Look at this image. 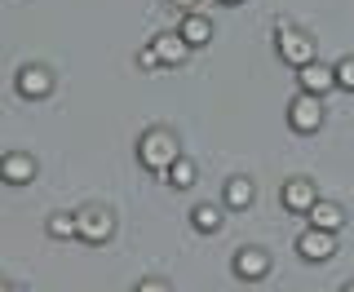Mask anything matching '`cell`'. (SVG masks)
I'll list each match as a JSON object with an SVG mask.
<instances>
[{"label": "cell", "mask_w": 354, "mask_h": 292, "mask_svg": "<svg viewBox=\"0 0 354 292\" xmlns=\"http://www.w3.org/2000/svg\"><path fill=\"white\" fill-rule=\"evenodd\" d=\"M138 160H142V168H151V173H169V168L182 160V142H177L173 129L155 125L138 138Z\"/></svg>", "instance_id": "cell-1"}, {"label": "cell", "mask_w": 354, "mask_h": 292, "mask_svg": "<svg viewBox=\"0 0 354 292\" xmlns=\"http://www.w3.org/2000/svg\"><path fill=\"white\" fill-rule=\"evenodd\" d=\"M75 221H80V239L84 244H106L111 235H115V212L102 208V204L75 208Z\"/></svg>", "instance_id": "cell-2"}, {"label": "cell", "mask_w": 354, "mask_h": 292, "mask_svg": "<svg viewBox=\"0 0 354 292\" xmlns=\"http://www.w3.org/2000/svg\"><path fill=\"white\" fill-rule=\"evenodd\" d=\"M288 125H292L297 133H315L319 125H324V98L301 89V93L288 102Z\"/></svg>", "instance_id": "cell-3"}, {"label": "cell", "mask_w": 354, "mask_h": 292, "mask_svg": "<svg viewBox=\"0 0 354 292\" xmlns=\"http://www.w3.org/2000/svg\"><path fill=\"white\" fill-rule=\"evenodd\" d=\"M14 89H18V98H27V102L49 98V93H53V71H49L44 62H27V66H18Z\"/></svg>", "instance_id": "cell-4"}, {"label": "cell", "mask_w": 354, "mask_h": 292, "mask_svg": "<svg viewBox=\"0 0 354 292\" xmlns=\"http://www.w3.org/2000/svg\"><path fill=\"white\" fill-rule=\"evenodd\" d=\"M274 44H279V58L292 62V66L315 62V36H306V31H297V27H279L274 31Z\"/></svg>", "instance_id": "cell-5"}, {"label": "cell", "mask_w": 354, "mask_h": 292, "mask_svg": "<svg viewBox=\"0 0 354 292\" xmlns=\"http://www.w3.org/2000/svg\"><path fill=\"white\" fill-rule=\"evenodd\" d=\"M297 253H301L306 262H332V257H337V235L310 226V230L297 235Z\"/></svg>", "instance_id": "cell-6"}, {"label": "cell", "mask_w": 354, "mask_h": 292, "mask_svg": "<svg viewBox=\"0 0 354 292\" xmlns=\"http://www.w3.org/2000/svg\"><path fill=\"white\" fill-rule=\"evenodd\" d=\"M297 84L306 89V93H332V89H337V66H328V62H306V66H297Z\"/></svg>", "instance_id": "cell-7"}, {"label": "cell", "mask_w": 354, "mask_h": 292, "mask_svg": "<svg viewBox=\"0 0 354 292\" xmlns=\"http://www.w3.org/2000/svg\"><path fill=\"white\" fill-rule=\"evenodd\" d=\"M230 271H235L239 279H261V275H270V253L266 248H239L235 257H230Z\"/></svg>", "instance_id": "cell-8"}, {"label": "cell", "mask_w": 354, "mask_h": 292, "mask_svg": "<svg viewBox=\"0 0 354 292\" xmlns=\"http://www.w3.org/2000/svg\"><path fill=\"white\" fill-rule=\"evenodd\" d=\"M0 177H5L9 186H27L31 177H36V155H27V151H5V160H0Z\"/></svg>", "instance_id": "cell-9"}, {"label": "cell", "mask_w": 354, "mask_h": 292, "mask_svg": "<svg viewBox=\"0 0 354 292\" xmlns=\"http://www.w3.org/2000/svg\"><path fill=\"white\" fill-rule=\"evenodd\" d=\"M283 204H288V212H310L319 204L315 182H310V177H292V182L283 186Z\"/></svg>", "instance_id": "cell-10"}, {"label": "cell", "mask_w": 354, "mask_h": 292, "mask_svg": "<svg viewBox=\"0 0 354 292\" xmlns=\"http://www.w3.org/2000/svg\"><path fill=\"white\" fill-rule=\"evenodd\" d=\"M155 53H160V62L164 66H182L186 58H191V44L182 40V31H169V36H155Z\"/></svg>", "instance_id": "cell-11"}, {"label": "cell", "mask_w": 354, "mask_h": 292, "mask_svg": "<svg viewBox=\"0 0 354 292\" xmlns=\"http://www.w3.org/2000/svg\"><path fill=\"white\" fill-rule=\"evenodd\" d=\"M306 217H310V226H319V230H332V235H337L341 226H346V208H341V204H332V199H319V204L310 208Z\"/></svg>", "instance_id": "cell-12"}, {"label": "cell", "mask_w": 354, "mask_h": 292, "mask_svg": "<svg viewBox=\"0 0 354 292\" xmlns=\"http://www.w3.org/2000/svg\"><path fill=\"white\" fill-rule=\"evenodd\" d=\"M177 31H182V40L191 44V49H204V44L213 40V22H208L204 14H186V18H182V27H177Z\"/></svg>", "instance_id": "cell-13"}, {"label": "cell", "mask_w": 354, "mask_h": 292, "mask_svg": "<svg viewBox=\"0 0 354 292\" xmlns=\"http://www.w3.org/2000/svg\"><path fill=\"white\" fill-rule=\"evenodd\" d=\"M191 226H195L199 235H217L221 226H226V212H221L217 204H195V208H191Z\"/></svg>", "instance_id": "cell-14"}, {"label": "cell", "mask_w": 354, "mask_h": 292, "mask_svg": "<svg viewBox=\"0 0 354 292\" xmlns=\"http://www.w3.org/2000/svg\"><path fill=\"white\" fill-rule=\"evenodd\" d=\"M252 199H257L252 177H230V182H226V208H248Z\"/></svg>", "instance_id": "cell-15"}, {"label": "cell", "mask_w": 354, "mask_h": 292, "mask_svg": "<svg viewBox=\"0 0 354 292\" xmlns=\"http://www.w3.org/2000/svg\"><path fill=\"white\" fill-rule=\"evenodd\" d=\"M44 230H49L53 239H80V221H75V212H49Z\"/></svg>", "instance_id": "cell-16"}, {"label": "cell", "mask_w": 354, "mask_h": 292, "mask_svg": "<svg viewBox=\"0 0 354 292\" xmlns=\"http://www.w3.org/2000/svg\"><path fill=\"white\" fill-rule=\"evenodd\" d=\"M164 177H169V182H173L177 190H191L199 173H195V164H191V160H186V155H182V160H177V164H173V168H169V173H164Z\"/></svg>", "instance_id": "cell-17"}, {"label": "cell", "mask_w": 354, "mask_h": 292, "mask_svg": "<svg viewBox=\"0 0 354 292\" xmlns=\"http://www.w3.org/2000/svg\"><path fill=\"white\" fill-rule=\"evenodd\" d=\"M337 89H346V93H354V58H350V53L337 62Z\"/></svg>", "instance_id": "cell-18"}, {"label": "cell", "mask_w": 354, "mask_h": 292, "mask_svg": "<svg viewBox=\"0 0 354 292\" xmlns=\"http://www.w3.org/2000/svg\"><path fill=\"white\" fill-rule=\"evenodd\" d=\"M138 66H142V71H155V66H164L160 53H155V44H142V49H138Z\"/></svg>", "instance_id": "cell-19"}, {"label": "cell", "mask_w": 354, "mask_h": 292, "mask_svg": "<svg viewBox=\"0 0 354 292\" xmlns=\"http://www.w3.org/2000/svg\"><path fill=\"white\" fill-rule=\"evenodd\" d=\"M133 292H173V284H169V279H155V275H151V279H142Z\"/></svg>", "instance_id": "cell-20"}, {"label": "cell", "mask_w": 354, "mask_h": 292, "mask_svg": "<svg viewBox=\"0 0 354 292\" xmlns=\"http://www.w3.org/2000/svg\"><path fill=\"white\" fill-rule=\"evenodd\" d=\"M169 5H177V9H195L199 0H169Z\"/></svg>", "instance_id": "cell-21"}, {"label": "cell", "mask_w": 354, "mask_h": 292, "mask_svg": "<svg viewBox=\"0 0 354 292\" xmlns=\"http://www.w3.org/2000/svg\"><path fill=\"white\" fill-rule=\"evenodd\" d=\"M341 292H354V279H346V284H341Z\"/></svg>", "instance_id": "cell-22"}, {"label": "cell", "mask_w": 354, "mask_h": 292, "mask_svg": "<svg viewBox=\"0 0 354 292\" xmlns=\"http://www.w3.org/2000/svg\"><path fill=\"white\" fill-rule=\"evenodd\" d=\"M5 292H22V288H18V284H5Z\"/></svg>", "instance_id": "cell-23"}, {"label": "cell", "mask_w": 354, "mask_h": 292, "mask_svg": "<svg viewBox=\"0 0 354 292\" xmlns=\"http://www.w3.org/2000/svg\"><path fill=\"white\" fill-rule=\"evenodd\" d=\"M221 5H243V0H221Z\"/></svg>", "instance_id": "cell-24"}]
</instances>
